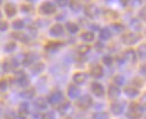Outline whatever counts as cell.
Here are the masks:
<instances>
[{
  "label": "cell",
  "mask_w": 146,
  "mask_h": 119,
  "mask_svg": "<svg viewBox=\"0 0 146 119\" xmlns=\"http://www.w3.org/2000/svg\"><path fill=\"white\" fill-rule=\"evenodd\" d=\"M88 79V74L84 72H76L73 75V82L76 84H83Z\"/></svg>",
  "instance_id": "14"
},
{
  "label": "cell",
  "mask_w": 146,
  "mask_h": 119,
  "mask_svg": "<svg viewBox=\"0 0 146 119\" xmlns=\"http://www.w3.org/2000/svg\"><path fill=\"white\" fill-rule=\"evenodd\" d=\"M111 31H110L108 27H105V28H101L100 29V33H99V37L101 41H108L111 38Z\"/></svg>",
  "instance_id": "21"
},
{
  "label": "cell",
  "mask_w": 146,
  "mask_h": 119,
  "mask_svg": "<svg viewBox=\"0 0 146 119\" xmlns=\"http://www.w3.org/2000/svg\"><path fill=\"white\" fill-rule=\"evenodd\" d=\"M92 119H109V115L105 111H99V112L93 114Z\"/></svg>",
  "instance_id": "33"
},
{
  "label": "cell",
  "mask_w": 146,
  "mask_h": 119,
  "mask_svg": "<svg viewBox=\"0 0 146 119\" xmlns=\"http://www.w3.org/2000/svg\"><path fill=\"white\" fill-rule=\"evenodd\" d=\"M21 10H23V13H29V11H32V6H29V5H21Z\"/></svg>",
  "instance_id": "47"
},
{
  "label": "cell",
  "mask_w": 146,
  "mask_h": 119,
  "mask_svg": "<svg viewBox=\"0 0 146 119\" xmlns=\"http://www.w3.org/2000/svg\"><path fill=\"white\" fill-rule=\"evenodd\" d=\"M81 39L84 41V42H92L94 39V34L92 32H83L81 34Z\"/></svg>",
  "instance_id": "29"
},
{
  "label": "cell",
  "mask_w": 146,
  "mask_h": 119,
  "mask_svg": "<svg viewBox=\"0 0 146 119\" xmlns=\"http://www.w3.org/2000/svg\"><path fill=\"white\" fill-rule=\"evenodd\" d=\"M92 104V98L89 94H84L81 96L80 98H78L76 100V106L78 108H80L81 110H87L88 108H90Z\"/></svg>",
  "instance_id": "4"
},
{
  "label": "cell",
  "mask_w": 146,
  "mask_h": 119,
  "mask_svg": "<svg viewBox=\"0 0 146 119\" xmlns=\"http://www.w3.org/2000/svg\"><path fill=\"white\" fill-rule=\"evenodd\" d=\"M120 96V89L115 84H111L108 88V97L111 100H116Z\"/></svg>",
  "instance_id": "13"
},
{
  "label": "cell",
  "mask_w": 146,
  "mask_h": 119,
  "mask_svg": "<svg viewBox=\"0 0 146 119\" xmlns=\"http://www.w3.org/2000/svg\"><path fill=\"white\" fill-rule=\"evenodd\" d=\"M144 110H145L144 104H141L139 102H131L129 104V109L127 111V118L139 119L143 116Z\"/></svg>",
  "instance_id": "1"
},
{
  "label": "cell",
  "mask_w": 146,
  "mask_h": 119,
  "mask_svg": "<svg viewBox=\"0 0 146 119\" xmlns=\"http://www.w3.org/2000/svg\"><path fill=\"white\" fill-rule=\"evenodd\" d=\"M89 74L91 75L92 78H94V79H99V78H101V76L104 75V68H102L101 65L96 64V65H93V66L90 68Z\"/></svg>",
  "instance_id": "11"
},
{
  "label": "cell",
  "mask_w": 146,
  "mask_h": 119,
  "mask_svg": "<svg viewBox=\"0 0 146 119\" xmlns=\"http://www.w3.org/2000/svg\"><path fill=\"white\" fill-rule=\"evenodd\" d=\"M111 28L113 29V32L116 33H121L124 29H125V26L120 23H112L111 24Z\"/></svg>",
  "instance_id": "31"
},
{
  "label": "cell",
  "mask_w": 146,
  "mask_h": 119,
  "mask_svg": "<svg viewBox=\"0 0 146 119\" xmlns=\"http://www.w3.org/2000/svg\"><path fill=\"white\" fill-rule=\"evenodd\" d=\"M97 50H99V51H101V50H104L105 49V45L101 43V42H97L96 43V46H94Z\"/></svg>",
  "instance_id": "48"
},
{
  "label": "cell",
  "mask_w": 146,
  "mask_h": 119,
  "mask_svg": "<svg viewBox=\"0 0 146 119\" xmlns=\"http://www.w3.org/2000/svg\"><path fill=\"white\" fill-rule=\"evenodd\" d=\"M91 28L93 31H98L99 29V26L98 25H91Z\"/></svg>",
  "instance_id": "51"
},
{
  "label": "cell",
  "mask_w": 146,
  "mask_h": 119,
  "mask_svg": "<svg viewBox=\"0 0 146 119\" xmlns=\"http://www.w3.org/2000/svg\"><path fill=\"white\" fill-rule=\"evenodd\" d=\"M125 102L123 101H113L111 104H110V110H111V112L113 114V115H121L123 114V111H124V109H125Z\"/></svg>",
  "instance_id": "7"
},
{
  "label": "cell",
  "mask_w": 146,
  "mask_h": 119,
  "mask_svg": "<svg viewBox=\"0 0 146 119\" xmlns=\"http://www.w3.org/2000/svg\"><path fill=\"white\" fill-rule=\"evenodd\" d=\"M16 47H17V44L15 42H9L5 45V52H8V53L14 52L16 50Z\"/></svg>",
  "instance_id": "35"
},
{
  "label": "cell",
  "mask_w": 146,
  "mask_h": 119,
  "mask_svg": "<svg viewBox=\"0 0 146 119\" xmlns=\"http://www.w3.org/2000/svg\"><path fill=\"white\" fill-rule=\"evenodd\" d=\"M124 60H127L131 63H135L136 60H137V55H136V52L133 49H128L126 51L124 52Z\"/></svg>",
  "instance_id": "16"
},
{
  "label": "cell",
  "mask_w": 146,
  "mask_h": 119,
  "mask_svg": "<svg viewBox=\"0 0 146 119\" xmlns=\"http://www.w3.org/2000/svg\"><path fill=\"white\" fill-rule=\"evenodd\" d=\"M138 55L141 59H145L146 56V47H145V44H142L139 47H138Z\"/></svg>",
  "instance_id": "41"
},
{
  "label": "cell",
  "mask_w": 146,
  "mask_h": 119,
  "mask_svg": "<svg viewBox=\"0 0 146 119\" xmlns=\"http://www.w3.org/2000/svg\"><path fill=\"white\" fill-rule=\"evenodd\" d=\"M124 93L129 98H135V97H137L139 94V90L134 88V86H131V85H129V86H126L124 89Z\"/></svg>",
  "instance_id": "19"
},
{
  "label": "cell",
  "mask_w": 146,
  "mask_h": 119,
  "mask_svg": "<svg viewBox=\"0 0 146 119\" xmlns=\"http://www.w3.org/2000/svg\"><path fill=\"white\" fill-rule=\"evenodd\" d=\"M3 72H5V71H3V68H2V65L0 64V75H2V74H3Z\"/></svg>",
  "instance_id": "53"
},
{
  "label": "cell",
  "mask_w": 146,
  "mask_h": 119,
  "mask_svg": "<svg viewBox=\"0 0 146 119\" xmlns=\"http://www.w3.org/2000/svg\"><path fill=\"white\" fill-rule=\"evenodd\" d=\"M102 63H104L105 65H107V66H110V65L113 63V57H112L111 55H105V56L102 57Z\"/></svg>",
  "instance_id": "40"
},
{
  "label": "cell",
  "mask_w": 146,
  "mask_h": 119,
  "mask_svg": "<svg viewBox=\"0 0 146 119\" xmlns=\"http://www.w3.org/2000/svg\"><path fill=\"white\" fill-rule=\"evenodd\" d=\"M141 34L138 33H134V32H129V33H125L121 36V42L126 45H134L136 44L139 39H141Z\"/></svg>",
  "instance_id": "2"
},
{
  "label": "cell",
  "mask_w": 146,
  "mask_h": 119,
  "mask_svg": "<svg viewBox=\"0 0 146 119\" xmlns=\"http://www.w3.org/2000/svg\"><path fill=\"white\" fill-rule=\"evenodd\" d=\"M104 16H105V18H107L109 20H113V19H116L118 17V14L116 11H112V10H105L104 11Z\"/></svg>",
  "instance_id": "30"
},
{
  "label": "cell",
  "mask_w": 146,
  "mask_h": 119,
  "mask_svg": "<svg viewBox=\"0 0 146 119\" xmlns=\"http://www.w3.org/2000/svg\"><path fill=\"white\" fill-rule=\"evenodd\" d=\"M8 23L5 20H0V32H5L8 29Z\"/></svg>",
  "instance_id": "43"
},
{
  "label": "cell",
  "mask_w": 146,
  "mask_h": 119,
  "mask_svg": "<svg viewBox=\"0 0 146 119\" xmlns=\"http://www.w3.org/2000/svg\"><path fill=\"white\" fill-rule=\"evenodd\" d=\"M69 6H70V8L72 9L73 11H79L80 9H81V2H79V1H69Z\"/></svg>",
  "instance_id": "34"
},
{
  "label": "cell",
  "mask_w": 146,
  "mask_h": 119,
  "mask_svg": "<svg viewBox=\"0 0 146 119\" xmlns=\"http://www.w3.org/2000/svg\"><path fill=\"white\" fill-rule=\"evenodd\" d=\"M70 101H63L62 103H60L58 104V108H57V110H58V112L61 114V115H65L66 114V111L69 110V108H70Z\"/></svg>",
  "instance_id": "26"
},
{
  "label": "cell",
  "mask_w": 146,
  "mask_h": 119,
  "mask_svg": "<svg viewBox=\"0 0 146 119\" xmlns=\"http://www.w3.org/2000/svg\"><path fill=\"white\" fill-rule=\"evenodd\" d=\"M144 85V81L141 79V78H135V79H133V81H131V86H134V88H142Z\"/></svg>",
  "instance_id": "37"
},
{
  "label": "cell",
  "mask_w": 146,
  "mask_h": 119,
  "mask_svg": "<svg viewBox=\"0 0 146 119\" xmlns=\"http://www.w3.org/2000/svg\"><path fill=\"white\" fill-rule=\"evenodd\" d=\"M1 16H2V14H1V11H0V18H1Z\"/></svg>",
  "instance_id": "55"
},
{
  "label": "cell",
  "mask_w": 146,
  "mask_h": 119,
  "mask_svg": "<svg viewBox=\"0 0 146 119\" xmlns=\"http://www.w3.org/2000/svg\"><path fill=\"white\" fill-rule=\"evenodd\" d=\"M145 70H146V66H145V64H143L142 66H141V68H139V72H141V74L142 75H145Z\"/></svg>",
  "instance_id": "49"
},
{
  "label": "cell",
  "mask_w": 146,
  "mask_h": 119,
  "mask_svg": "<svg viewBox=\"0 0 146 119\" xmlns=\"http://www.w3.org/2000/svg\"><path fill=\"white\" fill-rule=\"evenodd\" d=\"M90 50H91V46H89L88 44H81V45H79L78 49H76V51H78V53H79L80 55H84V54L89 53Z\"/></svg>",
  "instance_id": "28"
},
{
  "label": "cell",
  "mask_w": 146,
  "mask_h": 119,
  "mask_svg": "<svg viewBox=\"0 0 146 119\" xmlns=\"http://www.w3.org/2000/svg\"><path fill=\"white\" fill-rule=\"evenodd\" d=\"M142 16V20H145V8L142 9V11L139 13V17Z\"/></svg>",
  "instance_id": "50"
},
{
  "label": "cell",
  "mask_w": 146,
  "mask_h": 119,
  "mask_svg": "<svg viewBox=\"0 0 146 119\" xmlns=\"http://www.w3.org/2000/svg\"><path fill=\"white\" fill-rule=\"evenodd\" d=\"M5 11H6V15L8 17H14L16 15V13H17L16 6L14 3H11V2H8V3L5 5Z\"/></svg>",
  "instance_id": "18"
},
{
  "label": "cell",
  "mask_w": 146,
  "mask_h": 119,
  "mask_svg": "<svg viewBox=\"0 0 146 119\" xmlns=\"http://www.w3.org/2000/svg\"><path fill=\"white\" fill-rule=\"evenodd\" d=\"M34 106L36 107L37 109H39V110H42V109H46V107H47V102H46V100H45L44 98L39 97V98H36V99H35Z\"/></svg>",
  "instance_id": "25"
},
{
  "label": "cell",
  "mask_w": 146,
  "mask_h": 119,
  "mask_svg": "<svg viewBox=\"0 0 146 119\" xmlns=\"http://www.w3.org/2000/svg\"><path fill=\"white\" fill-rule=\"evenodd\" d=\"M24 26H25V23H24V20H21V19L14 20V23H13V28H14V29H16V31L21 29Z\"/></svg>",
  "instance_id": "36"
},
{
  "label": "cell",
  "mask_w": 146,
  "mask_h": 119,
  "mask_svg": "<svg viewBox=\"0 0 146 119\" xmlns=\"http://www.w3.org/2000/svg\"><path fill=\"white\" fill-rule=\"evenodd\" d=\"M26 75V73L24 72V71H17L16 73H15V79L18 81V80H20L21 78H24Z\"/></svg>",
  "instance_id": "45"
},
{
  "label": "cell",
  "mask_w": 146,
  "mask_h": 119,
  "mask_svg": "<svg viewBox=\"0 0 146 119\" xmlns=\"http://www.w3.org/2000/svg\"><path fill=\"white\" fill-rule=\"evenodd\" d=\"M65 26H66V29L69 31V33H71V34H75V33H78V31H79L78 24H75V23H73V21H68Z\"/></svg>",
  "instance_id": "27"
},
{
  "label": "cell",
  "mask_w": 146,
  "mask_h": 119,
  "mask_svg": "<svg viewBox=\"0 0 146 119\" xmlns=\"http://www.w3.org/2000/svg\"><path fill=\"white\" fill-rule=\"evenodd\" d=\"M63 33H64V27L61 24H55L50 29V34L54 37H58L61 35H63Z\"/></svg>",
  "instance_id": "15"
},
{
  "label": "cell",
  "mask_w": 146,
  "mask_h": 119,
  "mask_svg": "<svg viewBox=\"0 0 146 119\" xmlns=\"http://www.w3.org/2000/svg\"><path fill=\"white\" fill-rule=\"evenodd\" d=\"M90 90L96 97H102L105 94V89L102 84L99 82H92L90 85Z\"/></svg>",
  "instance_id": "8"
},
{
  "label": "cell",
  "mask_w": 146,
  "mask_h": 119,
  "mask_svg": "<svg viewBox=\"0 0 146 119\" xmlns=\"http://www.w3.org/2000/svg\"><path fill=\"white\" fill-rule=\"evenodd\" d=\"M42 119H55V112L54 111H47L42 116Z\"/></svg>",
  "instance_id": "42"
},
{
  "label": "cell",
  "mask_w": 146,
  "mask_h": 119,
  "mask_svg": "<svg viewBox=\"0 0 146 119\" xmlns=\"http://www.w3.org/2000/svg\"><path fill=\"white\" fill-rule=\"evenodd\" d=\"M18 65H19V62L17 59H15V57H9V59L3 63L2 68H3V71H5V72H8V71H10V70L16 68Z\"/></svg>",
  "instance_id": "9"
},
{
  "label": "cell",
  "mask_w": 146,
  "mask_h": 119,
  "mask_svg": "<svg viewBox=\"0 0 146 119\" xmlns=\"http://www.w3.org/2000/svg\"><path fill=\"white\" fill-rule=\"evenodd\" d=\"M11 37H14L15 39H17L19 42H23V43H27V42L29 41L27 34H24V33H21V32H14V33L11 34Z\"/></svg>",
  "instance_id": "22"
},
{
  "label": "cell",
  "mask_w": 146,
  "mask_h": 119,
  "mask_svg": "<svg viewBox=\"0 0 146 119\" xmlns=\"http://www.w3.org/2000/svg\"><path fill=\"white\" fill-rule=\"evenodd\" d=\"M37 57H38V56H37L36 53H33V52L26 53L25 56H24V60H23V65H25V66L32 65V64L35 62V60H36Z\"/></svg>",
  "instance_id": "10"
},
{
  "label": "cell",
  "mask_w": 146,
  "mask_h": 119,
  "mask_svg": "<svg viewBox=\"0 0 146 119\" xmlns=\"http://www.w3.org/2000/svg\"><path fill=\"white\" fill-rule=\"evenodd\" d=\"M79 94H80V89L74 84V83H72V84H70L68 86V96H69L71 99L78 98Z\"/></svg>",
  "instance_id": "17"
},
{
  "label": "cell",
  "mask_w": 146,
  "mask_h": 119,
  "mask_svg": "<svg viewBox=\"0 0 146 119\" xmlns=\"http://www.w3.org/2000/svg\"><path fill=\"white\" fill-rule=\"evenodd\" d=\"M17 82H18L19 86H21V88H26V86L29 85V78H28L27 75H25L24 78H21V79L18 80Z\"/></svg>",
  "instance_id": "38"
},
{
  "label": "cell",
  "mask_w": 146,
  "mask_h": 119,
  "mask_svg": "<svg viewBox=\"0 0 146 119\" xmlns=\"http://www.w3.org/2000/svg\"><path fill=\"white\" fill-rule=\"evenodd\" d=\"M64 119H72L71 117H66V118H64Z\"/></svg>",
  "instance_id": "54"
},
{
  "label": "cell",
  "mask_w": 146,
  "mask_h": 119,
  "mask_svg": "<svg viewBox=\"0 0 146 119\" xmlns=\"http://www.w3.org/2000/svg\"><path fill=\"white\" fill-rule=\"evenodd\" d=\"M128 2H129V1H120V5L125 7V6H127L128 5Z\"/></svg>",
  "instance_id": "52"
},
{
  "label": "cell",
  "mask_w": 146,
  "mask_h": 119,
  "mask_svg": "<svg viewBox=\"0 0 146 119\" xmlns=\"http://www.w3.org/2000/svg\"><path fill=\"white\" fill-rule=\"evenodd\" d=\"M113 82H115V85H123L125 84V78L121 75V74H117V75H115V78H113Z\"/></svg>",
  "instance_id": "32"
},
{
  "label": "cell",
  "mask_w": 146,
  "mask_h": 119,
  "mask_svg": "<svg viewBox=\"0 0 146 119\" xmlns=\"http://www.w3.org/2000/svg\"><path fill=\"white\" fill-rule=\"evenodd\" d=\"M5 119H17V114L11 110V109H8L6 112H5Z\"/></svg>",
  "instance_id": "39"
},
{
  "label": "cell",
  "mask_w": 146,
  "mask_h": 119,
  "mask_svg": "<svg viewBox=\"0 0 146 119\" xmlns=\"http://www.w3.org/2000/svg\"><path fill=\"white\" fill-rule=\"evenodd\" d=\"M63 45V43L62 42H50V43H47L46 44V46H45V50L48 52H55L57 51V50H60L61 49V46Z\"/></svg>",
  "instance_id": "20"
},
{
  "label": "cell",
  "mask_w": 146,
  "mask_h": 119,
  "mask_svg": "<svg viewBox=\"0 0 146 119\" xmlns=\"http://www.w3.org/2000/svg\"><path fill=\"white\" fill-rule=\"evenodd\" d=\"M63 101H64V96H63V92L60 90L53 91L47 96V102L51 103L52 106H57Z\"/></svg>",
  "instance_id": "3"
},
{
  "label": "cell",
  "mask_w": 146,
  "mask_h": 119,
  "mask_svg": "<svg viewBox=\"0 0 146 119\" xmlns=\"http://www.w3.org/2000/svg\"><path fill=\"white\" fill-rule=\"evenodd\" d=\"M28 114H29L28 103L27 102H21L18 107V115H17V117H19L20 119H26Z\"/></svg>",
  "instance_id": "12"
},
{
  "label": "cell",
  "mask_w": 146,
  "mask_h": 119,
  "mask_svg": "<svg viewBox=\"0 0 146 119\" xmlns=\"http://www.w3.org/2000/svg\"><path fill=\"white\" fill-rule=\"evenodd\" d=\"M45 68V64L44 63H35L33 64V66L31 68V72L34 74V75H37V74H40Z\"/></svg>",
  "instance_id": "23"
},
{
  "label": "cell",
  "mask_w": 146,
  "mask_h": 119,
  "mask_svg": "<svg viewBox=\"0 0 146 119\" xmlns=\"http://www.w3.org/2000/svg\"><path fill=\"white\" fill-rule=\"evenodd\" d=\"M55 2L57 3L58 7H66V6H69V1H66V0H57Z\"/></svg>",
  "instance_id": "46"
},
{
  "label": "cell",
  "mask_w": 146,
  "mask_h": 119,
  "mask_svg": "<svg viewBox=\"0 0 146 119\" xmlns=\"http://www.w3.org/2000/svg\"><path fill=\"white\" fill-rule=\"evenodd\" d=\"M8 88V81L7 80H0V90L6 91Z\"/></svg>",
  "instance_id": "44"
},
{
  "label": "cell",
  "mask_w": 146,
  "mask_h": 119,
  "mask_svg": "<svg viewBox=\"0 0 146 119\" xmlns=\"http://www.w3.org/2000/svg\"><path fill=\"white\" fill-rule=\"evenodd\" d=\"M56 11V6L53 2H44L39 7V13L43 15H52Z\"/></svg>",
  "instance_id": "5"
},
{
  "label": "cell",
  "mask_w": 146,
  "mask_h": 119,
  "mask_svg": "<svg viewBox=\"0 0 146 119\" xmlns=\"http://www.w3.org/2000/svg\"><path fill=\"white\" fill-rule=\"evenodd\" d=\"M34 96H35V89H33V88L26 89L23 92H20V97L24 99H33Z\"/></svg>",
  "instance_id": "24"
},
{
  "label": "cell",
  "mask_w": 146,
  "mask_h": 119,
  "mask_svg": "<svg viewBox=\"0 0 146 119\" xmlns=\"http://www.w3.org/2000/svg\"><path fill=\"white\" fill-rule=\"evenodd\" d=\"M99 8L96 6V5H93V3H88L87 6H86V8H84V14L88 16L89 18H96L98 15H99Z\"/></svg>",
  "instance_id": "6"
}]
</instances>
